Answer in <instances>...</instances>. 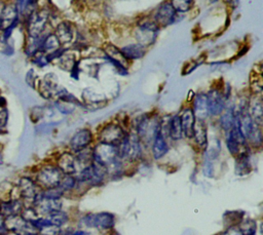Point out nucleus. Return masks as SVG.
I'll use <instances>...</instances> for the list:
<instances>
[{
	"instance_id": "f257e3e1",
	"label": "nucleus",
	"mask_w": 263,
	"mask_h": 235,
	"mask_svg": "<svg viewBox=\"0 0 263 235\" xmlns=\"http://www.w3.org/2000/svg\"><path fill=\"white\" fill-rule=\"evenodd\" d=\"M160 119L157 115H145L137 126V135L141 142L150 144L160 133Z\"/></svg>"
},
{
	"instance_id": "f03ea898",
	"label": "nucleus",
	"mask_w": 263,
	"mask_h": 235,
	"mask_svg": "<svg viewBox=\"0 0 263 235\" xmlns=\"http://www.w3.org/2000/svg\"><path fill=\"white\" fill-rule=\"evenodd\" d=\"M117 155L120 160L136 161L142 155L141 141L137 134H126L123 141L116 147Z\"/></svg>"
},
{
	"instance_id": "7ed1b4c3",
	"label": "nucleus",
	"mask_w": 263,
	"mask_h": 235,
	"mask_svg": "<svg viewBox=\"0 0 263 235\" xmlns=\"http://www.w3.org/2000/svg\"><path fill=\"white\" fill-rule=\"evenodd\" d=\"M65 174L58 168V166H45L37 174V184L45 189L57 188Z\"/></svg>"
},
{
	"instance_id": "20e7f679",
	"label": "nucleus",
	"mask_w": 263,
	"mask_h": 235,
	"mask_svg": "<svg viewBox=\"0 0 263 235\" xmlns=\"http://www.w3.org/2000/svg\"><path fill=\"white\" fill-rule=\"evenodd\" d=\"M81 223L86 227L97 228L100 230H109L114 227L115 218L110 212H98L88 213L81 219Z\"/></svg>"
},
{
	"instance_id": "39448f33",
	"label": "nucleus",
	"mask_w": 263,
	"mask_h": 235,
	"mask_svg": "<svg viewBox=\"0 0 263 235\" xmlns=\"http://www.w3.org/2000/svg\"><path fill=\"white\" fill-rule=\"evenodd\" d=\"M126 133L124 130L115 123L107 124L99 133V141L100 143L108 144L117 147L125 138Z\"/></svg>"
},
{
	"instance_id": "423d86ee",
	"label": "nucleus",
	"mask_w": 263,
	"mask_h": 235,
	"mask_svg": "<svg viewBox=\"0 0 263 235\" xmlns=\"http://www.w3.org/2000/svg\"><path fill=\"white\" fill-rule=\"evenodd\" d=\"M157 31L158 28L155 23L146 22L140 24L136 31V38L138 39L139 44L146 47V45L153 43L156 39Z\"/></svg>"
},
{
	"instance_id": "0eeeda50",
	"label": "nucleus",
	"mask_w": 263,
	"mask_h": 235,
	"mask_svg": "<svg viewBox=\"0 0 263 235\" xmlns=\"http://www.w3.org/2000/svg\"><path fill=\"white\" fill-rule=\"evenodd\" d=\"M104 52L106 58L113 64V66H116V69L121 72L120 74H126L125 69L127 67V60L123 56L120 49L112 44H107L104 48Z\"/></svg>"
},
{
	"instance_id": "6e6552de",
	"label": "nucleus",
	"mask_w": 263,
	"mask_h": 235,
	"mask_svg": "<svg viewBox=\"0 0 263 235\" xmlns=\"http://www.w3.org/2000/svg\"><path fill=\"white\" fill-rule=\"evenodd\" d=\"M10 218H12V224L11 226H8V229L13 231L16 235H39L38 229L33 225L32 222L20 217Z\"/></svg>"
},
{
	"instance_id": "1a4fd4ad",
	"label": "nucleus",
	"mask_w": 263,
	"mask_h": 235,
	"mask_svg": "<svg viewBox=\"0 0 263 235\" xmlns=\"http://www.w3.org/2000/svg\"><path fill=\"white\" fill-rule=\"evenodd\" d=\"M176 11L172 6L171 2L162 3L155 12L154 19L156 25L160 26H168L175 22Z\"/></svg>"
},
{
	"instance_id": "9d476101",
	"label": "nucleus",
	"mask_w": 263,
	"mask_h": 235,
	"mask_svg": "<svg viewBox=\"0 0 263 235\" xmlns=\"http://www.w3.org/2000/svg\"><path fill=\"white\" fill-rule=\"evenodd\" d=\"M91 140H92V134L89 129H86V128L80 129L76 133H74V135L71 138L70 148L72 151L77 153V152L87 148V146L90 144Z\"/></svg>"
},
{
	"instance_id": "9b49d317",
	"label": "nucleus",
	"mask_w": 263,
	"mask_h": 235,
	"mask_svg": "<svg viewBox=\"0 0 263 235\" xmlns=\"http://www.w3.org/2000/svg\"><path fill=\"white\" fill-rule=\"evenodd\" d=\"M34 201L36 203V207H37L38 211L43 214L49 216L53 212L60 211L61 207H62V202L60 201V199L45 198L39 194L37 195V197L35 198Z\"/></svg>"
},
{
	"instance_id": "f8f14e48",
	"label": "nucleus",
	"mask_w": 263,
	"mask_h": 235,
	"mask_svg": "<svg viewBox=\"0 0 263 235\" xmlns=\"http://www.w3.org/2000/svg\"><path fill=\"white\" fill-rule=\"evenodd\" d=\"M197 120L204 121L210 116L208 96L205 93H197L193 100V108L191 109Z\"/></svg>"
},
{
	"instance_id": "ddd939ff",
	"label": "nucleus",
	"mask_w": 263,
	"mask_h": 235,
	"mask_svg": "<svg viewBox=\"0 0 263 235\" xmlns=\"http://www.w3.org/2000/svg\"><path fill=\"white\" fill-rule=\"evenodd\" d=\"M206 96H208L210 115H214V116L221 115L225 108V100L222 93L217 89H211L210 92L206 94Z\"/></svg>"
},
{
	"instance_id": "4468645a",
	"label": "nucleus",
	"mask_w": 263,
	"mask_h": 235,
	"mask_svg": "<svg viewBox=\"0 0 263 235\" xmlns=\"http://www.w3.org/2000/svg\"><path fill=\"white\" fill-rule=\"evenodd\" d=\"M58 168L65 175H73L77 169V162H76L75 155L69 152L63 153L58 159Z\"/></svg>"
},
{
	"instance_id": "2eb2a0df",
	"label": "nucleus",
	"mask_w": 263,
	"mask_h": 235,
	"mask_svg": "<svg viewBox=\"0 0 263 235\" xmlns=\"http://www.w3.org/2000/svg\"><path fill=\"white\" fill-rule=\"evenodd\" d=\"M180 116V121H181V127H182V132L185 134L186 138L191 139L193 138V128L195 124V117L190 108H187L182 111Z\"/></svg>"
},
{
	"instance_id": "dca6fc26",
	"label": "nucleus",
	"mask_w": 263,
	"mask_h": 235,
	"mask_svg": "<svg viewBox=\"0 0 263 235\" xmlns=\"http://www.w3.org/2000/svg\"><path fill=\"white\" fill-rule=\"evenodd\" d=\"M55 37L58 38L60 44L70 43L74 37V27L71 23L63 22L57 28Z\"/></svg>"
},
{
	"instance_id": "f3484780",
	"label": "nucleus",
	"mask_w": 263,
	"mask_h": 235,
	"mask_svg": "<svg viewBox=\"0 0 263 235\" xmlns=\"http://www.w3.org/2000/svg\"><path fill=\"white\" fill-rule=\"evenodd\" d=\"M120 51L126 60H138L142 58L145 55L146 47L139 43L128 44L126 46H123Z\"/></svg>"
},
{
	"instance_id": "a211bd4d",
	"label": "nucleus",
	"mask_w": 263,
	"mask_h": 235,
	"mask_svg": "<svg viewBox=\"0 0 263 235\" xmlns=\"http://www.w3.org/2000/svg\"><path fill=\"white\" fill-rule=\"evenodd\" d=\"M20 192H21V195L26 199L35 200V198L38 195L37 187H36L35 183L32 180L27 179V178L22 179V181L20 183Z\"/></svg>"
},
{
	"instance_id": "6ab92c4d",
	"label": "nucleus",
	"mask_w": 263,
	"mask_h": 235,
	"mask_svg": "<svg viewBox=\"0 0 263 235\" xmlns=\"http://www.w3.org/2000/svg\"><path fill=\"white\" fill-rule=\"evenodd\" d=\"M168 151V146L165 139L159 133L152 142V155L154 159H160Z\"/></svg>"
},
{
	"instance_id": "aec40b11",
	"label": "nucleus",
	"mask_w": 263,
	"mask_h": 235,
	"mask_svg": "<svg viewBox=\"0 0 263 235\" xmlns=\"http://www.w3.org/2000/svg\"><path fill=\"white\" fill-rule=\"evenodd\" d=\"M193 136L195 139L196 144L200 148H204L206 146L208 139H206V126L204 121H200V120L195 121L194 128H193Z\"/></svg>"
},
{
	"instance_id": "412c9836",
	"label": "nucleus",
	"mask_w": 263,
	"mask_h": 235,
	"mask_svg": "<svg viewBox=\"0 0 263 235\" xmlns=\"http://www.w3.org/2000/svg\"><path fill=\"white\" fill-rule=\"evenodd\" d=\"M251 162L250 157L247 152L239 153L235 162V173L238 175H245L251 171Z\"/></svg>"
},
{
	"instance_id": "4be33fe9",
	"label": "nucleus",
	"mask_w": 263,
	"mask_h": 235,
	"mask_svg": "<svg viewBox=\"0 0 263 235\" xmlns=\"http://www.w3.org/2000/svg\"><path fill=\"white\" fill-rule=\"evenodd\" d=\"M250 116L253 119V121L260 125L262 124V117H263V109H262V102L260 99H255L251 104H250Z\"/></svg>"
},
{
	"instance_id": "5701e85b",
	"label": "nucleus",
	"mask_w": 263,
	"mask_h": 235,
	"mask_svg": "<svg viewBox=\"0 0 263 235\" xmlns=\"http://www.w3.org/2000/svg\"><path fill=\"white\" fill-rule=\"evenodd\" d=\"M168 135L174 140V141H179L181 140L183 132H182V127H181V121H180V116L175 115L170 119V124H168Z\"/></svg>"
},
{
	"instance_id": "b1692460",
	"label": "nucleus",
	"mask_w": 263,
	"mask_h": 235,
	"mask_svg": "<svg viewBox=\"0 0 263 235\" xmlns=\"http://www.w3.org/2000/svg\"><path fill=\"white\" fill-rule=\"evenodd\" d=\"M220 151H221L220 142L217 139H213L211 142H208L205 146V152H204L205 160L212 161L216 159L219 156Z\"/></svg>"
},
{
	"instance_id": "393cba45",
	"label": "nucleus",
	"mask_w": 263,
	"mask_h": 235,
	"mask_svg": "<svg viewBox=\"0 0 263 235\" xmlns=\"http://www.w3.org/2000/svg\"><path fill=\"white\" fill-rule=\"evenodd\" d=\"M235 123V113L233 109H227L223 114H221L220 117V125L221 127L228 132Z\"/></svg>"
},
{
	"instance_id": "a878e982",
	"label": "nucleus",
	"mask_w": 263,
	"mask_h": 235,
	"mask_svg": "<svg viewBox=\"0 0 263 235\" xmlns=\"http://www.w3.org/2000/svg\"><path fill=\"white\" fill-rule=\"evenodd\" d=\"M256 222L252 219H247L239 223L238 231L240 235H256Z\"/></svg>"
},
{
	"instance_id": "bb28decb",
	"label": "nucleus",
	"mask_w": 263,
	"mask_h": 235,
	"mask_svg": "<svg viewBox=\"0 0 263 235\" xmlns=\"http://www.w3.org/2000/svg\"><path fill=\"white\" fill-rule=\"evenodd\" d=\"M46 220H47V222L50 226L61 227L62 225H64L68 221V216L64 211L60 210V211H57V212H53V213L49 214Z\"/></svg>"
},
{
	"instance_id": "cd10ccee",
	"label": "nucleus",
	"mask_w": 263,
	"mask_h": 235,
	"mask_svg": "<svg viewBox=\"0 0 263 235\" xmlns=\"http://www.w3.org/2000/svg\"><path fill=\"white\" fill-rule=\"evenodd\" d=\"M247 139L253 143L254 145H260L262 141V133H261V126L258 124H254L251 132L247 136Z\"/></svg>"
},
{
	"instance_id": "c85d7f7f",
	"label": "nucleus",
	"mask_w": 263,
	"mask_h": 235,
	"mask_svg": "<svg viewBox=\"0 0 263 235\" xmlns=\"http://www.w3.org/2000/svg\"><path fill=\"white\" fill-rule=\"evenodd\" d=\"M76 185V179L73 175H64L60 185L58 186L63 192L72 190Z\"/></svg>"
},
{
	"instance_id": "c756f323",
	"label": "nucleus",
	"mask_w": 263,
	"mask_h": 235,
	"mask_svg": "<svg viewBox=\"0 0 263 235\" xmlns=\"http://www.w3.org/2000/svg\"><path fill=\"white\" fill-rule=\"evenodd\" d=\"M172 6L174 7L175 11L177 12H186L190 9L192 5V1L189 0H178V1H172Z\"/></svg>"
},
{
	"instance_id": "7c9ffc66",
	"label": "nucleus",
	"mask_w": 263,
	"mask_h": 235,
	"mask_svg": "<svg viewBox=\"0 0 263 235\" xmlns=\"http://www.w3.org/2000/svg\"><path fill=\"white\" fill-rule=\"evenodd\" d=\"M39 235H61V229L57 226H46L39 229Z\"/></svg>"
},
{
	"instance_id": "2f4dec72",
	"label": "nucleus",
	"mask_w": 263,
	"mask_h": 235,
	"mask_svg": "<svg viewBox=\"0 0 263 235\" xmlns=\"http://www.w3.org/2000/svg\"><path fill=\"white\" fill-rule=\"evenodd\" d=\"M226 145H227V148H228V151L234 155V156H237L239 154V148H240V145H238L236 142H234L233 140H231L230 138H226Z\"/></svg>"
},
{
	"instance_id": "473e14b6",
	"label": "nucleus",
	"mask_w": 263,
	"mask_h": 235,
	"mask_svg": "<svg viewBox=\"0 0 263 235\" xmlns=\"http://www.w3.org/2000/svg\"><path fill=\"white\" fill-rule=\"evenodd\" d=\"M203 173H204V175H206V177H209V178H212V177H213L214 167H213V164H212L211 161H208V160L204 161V164H203Z\"/></svg>"
},
{
	"instance_id": "72a5a7b5",
	"label": "nucleus",
	"mask_w": 263,
	"mask_h": 235,
	"mask_svg": "<svg viewBox=\"0 0 263 235\" xmlns=\"http://www.w3.org/2000/svg\"><path fill=\"white\" fill-rule=\"evenodd\" d=\"M221 235H240V233H239L238 229H236L234 227H230L227 231H225Z\"/></svg>"
},
{
	"instance_id": "f704fd0d",
	"label": "nucleus",
	"mask_w": 263,
	"mask_h": 235,
	"mask_svg": "<svg viewBox=\"0 0 263 235\" xmlns=\"http://www.w3.org/2000/svg\"><path fill=\"white\" fill-rule=\"evenodd\" d=\"M67 235H88V233H86V232H84V231L79 230V231H75V232L69 233V234H67Z\"/></svg>"
},
{
	"instance_id": "c9c22d12",
	"label": "nucleus",
	"mask_w": 263,
	"mask_h": 235,
	"mask_svg": "<svg viewBox=\"0 0 263 235\" xmlns=\"http://www.w3.org/2000/svg\"><path fill=\"white\" fill-rule=\"evenodd\" d=\"M3 224V220H2V217L0 216V226Z\"/></svg>"
}]
</instances>
